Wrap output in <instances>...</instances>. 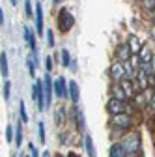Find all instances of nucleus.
Here are the masks:
<instances>
[{"instance_id":"1","label":"nucleus","mask_w":155,"mask_h":157,"mask_svg":"<svg viewBox=\"0 0 155 157\" xmlns=\"http://www.w3.org/2000/svg\"><path fill=\"white\" fill-rule=\"evenodd\" d=\"M108 125L112 127V133H120V136H122L125 131H129V129L134 125V118H133V114L120 112V114H114V116H110Z\"/></svg>"},{"instance_id":"2","label":"nucleus","mask_w":155,"mask_h":157,"mask_svg":"<svg viewBox=\"0 0 155 157\" xmlns=\"http://www.w3.org/2000/svg\"><path fill=\"white\" fill-rule=\"evenodd\" d=\"M118 140L123 144L125 153H127L129 157H133V155L138 153V150H140V133H138V131L129 129V131H125V133L120 136Z\"/></svg>"},{"instance_id":"3","label":"nucleus","mask_w":155,"mask_h":157,"mask_svg":"<svg viewBox=\"0 0 155 157\" xmlns=\"http://www.w3.org/2000/svg\"><path fill=\"white\" fill-rule=\"evenodd\" d=\"M75 26V15L69 11V8L62 6L56 13V28L60 30V34H67L71 32Z\"/></svg>"},{"instance_id":"4","label":"nucleus","mask_w":155,"mask_h":157,"mask_svg":"<svg viewBox=\"0 0 155 157\" xmlns=\"http://www.w3.org/2000/svg\"><path fill=\"white\" fill-rule=\"evenodd\" d=\"M32 101L37 107V112H45V88H43V78H34L32 84Z\"/></svg>"},{"instance_id":"5","label":"nucleus","mask_w":155,"mask_h":157,"mask_svg":"<svg viewBox=\"0 0 155 157\" xmlns=\"http://www.w3.org/2000/svg\"><path fill=\"white\" fill-rule=\"evenodd\" d=\"M67 118L75 124V129L79 133H86V120H84V112L79 109V105H73L67 110Z\"/></svg>"},{"instance_id":"6","label":"nucleus","mask_w":155,"mask_h":157,"mask_svg":"<svg viewBox=\"0 0 155 157\" xmlns=\"http://www.w3.org/2000/svg\"><path fill=\"white\" fill-rule=\"evenodd\" d=\"M43 2L37 0L34 4V21H36V36L43 37L45 36V25H43Z\"/></svg>"},{"instance_id":"7","label":"nucleus","mask_w":155,"mask_h":157,"mask_svg":"<svg viewBox=\"0 0 155 157\" xmlns=\"http://www.w3.org/2000/svg\"><path fill=\"white\" fill-rule=\"evenodd\" d=\"M52 90H54V95L58 99H69V90H67V78L64 75L56 77L54 82H52Z\"/></svg>"},{"instance_id":"8","label":"nucleus","mask_w":155,"mask_h":157,"mask_svg":"<svg viewBox=\"0 0 155 157\" xmlns=\"http://www.w3.org/2000/svg\"><path fill=\"white\" fill-rule=\"evenodd\" d=\"M108 77H110V81L112 82H120L122 78L127 77V71H125V64L120 62V60H114L108 67Z\"/></svg>"},{"instance_id":"9","label":"nucleus","mask_w":155,"mask_h":157,"mask_svg":"<svg viewBox=\"0 0 155 157\" xmlns=\"http://www.w3.org/2000/svg\"><path fill=\"white\" fill-rule=\"evenodd\" d=\"M52 82H54V78L51 77V73L45 71L43 75V88H45V110H49L52 107V97H54V90H52Z\"/></svg>"},{"instance_id":"10","label":"nucleus","mask_w":155,"mask_h":157,"mask_svg":"<svg viewBox=\"0 0 155 157\" xmlns=\"http://www.w3.org/2000/svg\"><path fill=\"white\" fill-rule=\"evenodd\" d=\"M120 86L123 88V92H125V95H127V99H133V95L138 92V86H137V82L133 81V77L122 78V81H120Z\"/></svg>"},{"instance_id":"11","label":"nucleus","mask_w":155,"mask_h":157,"mask_svg":"<svg viewBox=\"0 0 155 157\" xmlns=\"http://www.w3.org/2000/svg\"><path fill=\"white\" fill-rule=\"evenodd\" d=\"M125 43L129 45V49H131V54H138V51L142 49V45L146 43L142 37H138L137 34H129L127 36V39H125Z\"/></svg>"},{"instance_id":"12","label":"nucleus","mask_w":155,"mask_h":157,"mask_svg":"<svg viewBox=\"0 0 155 157\" xmlns=\"http://www.w3.org/2000/svg\"><path fill=\"white\" fill-rule=\"evenodd\" d=\"M52 118H54V124H56V127H64V125L67 124V109H66L64 105H58V107L54 109V114H52Z\"/></svg>"},{"instance_id":"13","label":"nucleus","mask_w":155,"mask_h":157,"mask_svg":"<svg viewBox=\"0 0 155 157\" xmlns=\"http://www.w3.org/2000/svg\"><path fill=\"white\" fill-rule=\"evenodd\" d=\"M23 36H25L26 45L30 47V52H36V51H37V36H36V32H34L30 26H25V28H23Z\"/></svg>"},{"instance_id":"14","label":"nucleus","mask_w":155,"mask_h":157,"mask_svg":"<svg viewBox=\"0 0 155 157\" xmlns=\"http://www.w3.org/2000/svg\"><path fill=\"white\" fill-rule=\"evenodd\" d=\"M67 90H69V101L73 105H79L81 101V88L77 81H67Z\"/></svg>"},{"instance_id":"15","label":"nucleus","mask_w":155,"mask_h":157,"mask_svg":"<svg viewBox=\"0 0 155 157\" xmlns=\"http://www.w3.org/2000/svg\"><path fill=\"white\" fill-rule=\"evenodd\" d=\"M123 103H125V101H120V99H116V97L110 95V97H108V101H107V112H108L110 116L123 112Z\"/></svg>"},{"instance_id":"16","label":"nucleus","mask_w":155,"mask_h":157,"mask_svg":"<svg viewBox=\"0 0 155 157\" xmlns=\"http://www.w3.org/2000/svg\"><path fill=\"white\" fill-rule=\"evenodd\" d=\"M114 56H116V60H120V62H127L129 58H131V49H129V45H127V43H120L118 47H116Z\"/></svg>"},{"instance_id":"17","label":"nucleus","mask_w":155,"mask_h":157,"mask_svg":"<svg viewBox=\"0 0 155 157\" xmlns=\"http://www.w3.org/2000/svg\"><path fill=\"white\" fill-rule=\"evenodd\" d=\"M133 81L137 82L138 90H146V88H149V78H148V75H146L142 69H138L137 73L133 75Z\"/></svg>"},{"instance_id":"18","label":"nucleus","mask_w":155,"mask_h":157,"mask_svg":"<svg viewBox=\"0 0 155 157\" xmlns=\"http://www.w3.org/2000/svg\"><path fill=\"white\" fill-rule=\"evenodd\" d=\"M108 157H127L125 153V148L120 140H114L110 144V150H108Z\"/></svg>"},{"instance_id":"19","label":"nucleus","mask_w":155,"mask_h":157,"mask_svg":"<svg viewBox=\"0 0 155 157\" xmlns=\"http://www.w3.org/2000/svg\"><path fill=\"white\" fill-rule=\"evenodd\" d=\"M153 54H155V51H153V47H149L148 43H144V45H142V49L138 51V58H140V62H142V64L151 62Z\"/></svg>"},{"instance_id":"20","label":"nucleus","mask_w":155,"mask_h":157,"mask_svg":"<svg viewBox=\"0 0 155 157\" xmlns=\"http://www.w3.org/2000/svg\"><path fill=\"white\" fill-rule=\"evenodd\" d=\"M0 75H2V78L9 77V64H8V52L6 51H0Z\"/></svg>"},{"instance_id":"21","label":"nucleus","mask_w":155,"mask_h":157,"mask_svg":"<svg viewBox=\"0 0 155 157\" xmlns=\"http://www.w3.org/2000/svg\"><path fill=\"white\" fill-rule=\"evenodd\" d=\"M110 95L116 97V99H120V101H129L125 92H123V88L120 86V82H112L110 84Z\"/></svg>"},{"instance_id":"22","label":"nucleus","mask_w":155,"mask_h":157,"mask_svg":"<svg viewBox=\"0 0 155 157\" xmlns=\"http://www.w3.org/2000/svg\"><path fill=\"white\" fill-rule=\"evenodd\" d=\"M82 142H84V150H86V153L90 157H97V153H95V146H93V139H92L90 133H84Z\"/></svg>"},{"instance_id":"23","label":"nucleus","mask_w":155,"mask_h":157,"mask_svg":"<svg viewBox=\"0 0 155 157\" xmlns=\"http://www.w3.org/2000/svg\"><path fill=\"white\" fill-rule=\"evenodd\" d=\"M13 139H15V148L21 150V146H23V122L21 120L15 122V135H13Z\"/></svg>"},{"instance_id":"24","label":"nucleus","mask_w":155,"mask_h":157,"mask_svg":"<svg viewBox=\"0 0 155 157\" xmlns=\"http://www.w3.org/2000/svg\"><path fill=\"white\" fill-rule=\"evenodd\" d=\"M2 97H4L6 103L11 99V81H9V78H4V84H2Z\"/></svg>"},{"instance_id":"25","label":"nucleus","mask_w":155,"mask_h":157,"mask_svg":"<svg viewBox=\"0 0 155 157\" xmlns=\"http://www.w3.org/2000/svg\"><path fill=\"white\" fill-rule=\"evenodd\" d=\"M37 136H40V144H47V133H45V122L40 120L37 122Z\"/></svg>"},{"instance_id":"26","label":"nucleus","mask_w":155,"mask_h":157,"mask_svg":"<svg viewBox=\"0 0 155 157\" xmlns=\"http://www.w3.org/2000/svg\"><path fill=\"white\" fill-rule=\"evenodd\" d=\"M19 120H21L23 124H28V122H30V116H28V112H26L25 101H19Z\"/></svg>"},{"instance_id":"27","label":"nucleus","mask_w":155,"mask_h":157,"mask_svg":"<svg viewBox=\"0 0 155 157\" xmlns=\"http://www.w3.org/2000/svg\"><path fill=\"white\" fill-rule=\"evenodd\" d=\"M69 62H71V52L67 49H60V64H62V67H69Z\"/></svg>"},{"instance_id":"28","label":"nucleus","mask_w":155,"mask_h":157,"mask_svg":"<svg viewBox=\"0 0 155 157\" xmlns=\"http://www.w3.org/2000/svg\"><path fill=\"white\" fill-rule=\"evenodd\" d=\"M45 37H47V47H49V49H54V47H56V37H54L52 28H47V30H45Z\"/></svg>"},{"instance_id":"29","label":"nucleus","mask_w":155,"mask_h":157,"mask_svg":"<svg viewBox=\"0 0 155 157\" xmlns=\"http://www.w3.org/2000/svg\"><path fill=\"white\" fill-rule=\"evenodd\" d=\"M36 69H37L36 62L32 60V56H28V58H26V71H28L30 78H36Z\"/></svg>"},{"instance_id":"30","label":"nucleus","mask_w":155,"mask_h":157,"mask_svg":"<svg viewBox=\"0 0 155 157\" xmlns=\"http://www.w3.org/2000/svg\"><path fill=\"white\" fill-rule=\"evenodd\" d=\"M138 6H140V10H142V11L149 13V11L155 8V0H140V2H138Z\"/></svg>"},{"instance_id":"31","label":"nucleus","mask_w":155,"mask_h":157,"mask_svg":"<svg viewBox=\"0 0 155 157\" xmlns=\"http://www.w3.org/2000/svg\"><path fill=\"white\" fill-rule=\"evenodd\" d=\"M25 15L26 19H34V4H32V0H25Z\"/></svg>"},{"instance_id":"32","label":"nucleus","mask_w":155,"mask_h":157,"mask_svg":"<svg viewBox=\"0 0 155 157\" xmlns=\"http://www.w3.org/2000/svg\"><path fill=\"white\" fill-rule=\"evenodd\" d=\"M129 64H131V67H133L134 71H138V69H140V66H142V62H140L138 54H131V58H129Z\"/></svg>"},{"instance_id":"33","label":"nucleus","mask_w":155,"mask_h":157,"mask_svg":"<svg viewBox=\"0 0 155 157\" xmlns=\"http://www.w3.org/2000/svg\"><path fill=\"white\" fill-rule=\"evenodd\" d=\"M13 135H15V127L11 125V124H8L6 125V142H13Z\"/></svg>"},{"instance_id":"34","label":"nucleus","mask_w":155,"mask_h":157,"mask_svg":"<svg viewBox=\"0 0 155 157\" xmlns=\"http://www.w3.org/2000/svg\"><path fill=\"white\" fill-rule=\"evenodd\" d=\"M52 66H54V58L51 54H45V71L52 73Z\"/></svg>"},{"instance_id":"35","label":"nucleus","mask_w":155,"mask_h":157,"mask_svg":"<svg viewBox=\"0 0 155 157\" xmlns=\"http://www.w3.org/2000/svg\"><path fill=\"white\" fill-rule=\"evenodd\" d=\"M28 153H30V157H41V153L37 151V148L34 146V142H28Z\"/></svg>"},{"instance_id":"36","label":"nucleus","mask_w":155,"mask_h":157,"mask_svg":"<svg viewBox=\"0 0 155 157\" xmlns=\"http://www.w3.org/2000/svg\"><path fill=\"white\" fill-rule=\"evenodd\" d=\"M148 36H149V39H151V41L155 43V25H153V23L148 26Z\"/></svg>"},{"instance_id":"37","label":"nucleus","mask_w":155,"mask_h":157,"mask_svg":"<svg viewBox=\"0 0 155 157\" xmlns=\"http://www.w3.org/2000/svg\"><path fill=\"white\" fill-rule=\"evenodd\" d=\"M69 71H71V73H77V71H79V64H77V60H73V58H71V62H69Z\"/></svg>"},{"instance_id":"38","label":"nucleus","mask_w":155,"mask_h":157,"mask_svg":"<svg viewBox=\"0 0 155 157\" xmlns=\"http://www.w3.org/2000/svg\"><path fill=\"white\" fill-rule=\"evenodd\" d=\"M148 107H149V109H151V112L155 114V94L151 95V99H149V103H148Z\"/></svg>"},{"instance_id":"39","label":"nucleus","mask_w":155,"mask_h":157,"mask_svg":"<svg viewBox=\"0 0 155 157\" xmlns=\"http://www.w3.org/2000/svg\"><path fill=\"white\" fill-rule=\"evenodd\" d=\"M4 23H6V17H4V8L0 6V26H2Z\"/></svg>"},{"instance_id":"40","label":"nucleus","mask_w":155,"mask_h":157,"mask_svg":"<svg viewBox=\"0 0 155 157\" xmlns=\"http://www.w3.org/2000/svg\"><path fill=\"white\" fill-rule=\"evenodd\" d=\"M148 15H149V21H151V23L155 25V8H153V10H151V11H149Z\"/></svg>"},{"instance_id":"41","label":"nucleus","mask_w":155,"mask_h":157,"mask_svg":"<svg viewBox=\"0 0 155 157\" xmlns=\"http://www.w3.org/2000/svg\"><path fill=\"white\" fill-rule=\"evenodd\" d=\"M41 157H52V153H51V151H49V150H45V151H43V153H41Z\"/></svg>"},{"instance_id":"42","label":"nucleus","mask_w":155,"mask_h":157,"mask_svg":"<svg viewBox=\"0 0 155 157\" xmlns=\"http://www.w3.org/2000/svg\"><path fill=\"white\" fill-rule=\"evenodd\" d=\"M67 157H81V155H77L75 151H69V153H67Z\"/></svg>"},{"instance_id":"43","label":"nucleus","mask_w":155,"mask_h":157,"mask_svg":"<svg viewBox=\"0 0 155 157\" xmlns=\"http://www.w3.org/2000/svg\"><path fill=\"white\" fill-rule=\"evenodd\" d=\"M9 4H11V6L15 8V6H17V0H9Z\"/></svg>"},{"instance_id":"44","label":"nucleus","mask_w":155,"mask_h":157,"mask_svg":"<svg viewBox=\"0 0 155 157\" xmlns=\"http://www.w3.org/2000/svg\"><path fill=\"white\" fill-rule=\"evenodd\" d=\"M60 2H62V0H52V4H54V6H58Z\"/></svg>"},{"instance_id":"45","label":"nucleus","mask_w":155,"mask_h":157,"mask_svg":"<svg viewBox=\"0 0 155 157\" xmlns=\"http://www.w3.org/2000/svg\"><path fill=\"white\" fill-rule=\"evenodd\" d=\"M52 157H64V155H60V153H54V155H52Z\"/></svg>"},{"instance_id":"46","label":"nucleus","mask_w":155,"mask_h":157,"mask_svg":"<svg viewBox=\"0 0 155 157\" xmlns=\"http://www.w3.org/2000/svg\"><path fill=\"white\" fill-rule=\"evenodd\" d=\"M151 90H153V94H155V84H153V86H151Z\"/></svg>"},{"instance_id":"47","label":"nucleus","mask_w":155,"mask_h":157,"mask_svg":"<svg viewBox=\"0 0 155 157\" xmlns=\"http://www.w3.org/2000/svg\"><path fill=\"white\" fill-rule=\"evenodd\" d=\"M134 2H140V0H134Z\"/></svg>"},{"instance_id":"48","label":"nucleus","mask_w":155,"mask_h":157,"mask_svg":"<svg viewBox=\"0 0 155 157\" xmlns=\"http://www.w3.org/2000/svg\"><path fill=\"white\" fill-rule=\"evenodd\" d=\"M13 157H15V155H13Z\"/></svg>"}]
</instances>
